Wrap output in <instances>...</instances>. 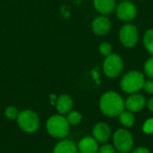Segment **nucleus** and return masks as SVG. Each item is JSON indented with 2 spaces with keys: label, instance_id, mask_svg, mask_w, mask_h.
Masks as SVG:
<instances>
[{
  "label": "nucleus",
  "instance_id": "nucleus-14",
  "mask_svg": "<svg viewBox=\"0 0 153 153\" xmlns=\"http://www.w3.org/2000/svg\"><path fill=\"white\" fill-rule=\"evenodd\" d=\"M95 9L102 14H109L116 8V0H93Z\"/></svg>",
  "mask_w": 153,
  "mask_h": 153
},
{
  "label": "nucleus",
  "instance_id": "nucleus-13",
  "mask_svg": "<svg viewBox=\"0 0 153 153\" xmlns=\"http://www.w3.org/2000/svg\"><path fill=\"white\" fill-rule=\"evenodd\" d=\"M56 106L60 114L65 115V114H68L72 110L74 102H73L72 98L69 95L65 94V95H61L60 97H58V99H56Z\"/></svg>",
  "mask_w": 153,
  "mask_h": 153
},
{
  "label": "nucleus",
  "instance_id": "nucleus-10",
  "mask_svg": "<svg viewBox=\"0 0 153 153\" xmlns=\"http://www.w3.org/2000/svg\"><path fill=\"white\" fill-rule=\"evenodd\" d=\"M111 27L110 21L106 16H98L92 22V30L98 35L107 34Z\"/></svg>",
  "mask_w": 153,
  "mask_h": 153
},
{
  "label": "nucleus",
  "instance_id": "nucleus-24",
  "mask_svg": "<svg viewBox=\"0 0 153 153\" xmlns=\"http://www.w3.org/2000/svg\"><path fill=\"white\" fill-rule=\"evenodd\" d=\"M144 91L149 93V94H153V81L150 80V81H145L143 88Z\"/></svg>",
  "mask_w": 153,
  "mask_h": 153
},
{
  "label": "nucleus",
  "instance_id": "nucleus-19",
  "mask_svg": "<svg viewBox=\"0 0 153 153\" xmlns=\"http://www.w3.org/2000/svg\"><path fill=\"white\" fill-rule=\"evenodd\" d=\"M4 116L10 120H14V119H17L19 116V111L14 107H8L4 110Z\"/></svg>",
  "mask_w": 153,
  "mask_h": 153
},
{
  "label": "nucleus",
  "instance_id": "nucleus-20",
  "mask_svg": "<svg viewBox=\"0 0 153 153\" xmlns=\"http://www.w3.org/2000/svg\"><path fill=\"white\" fill-rule=\"evenodd\" d=\"M144 72H145V74L148 77L153 78V56L145 62V64H144Z\"/></svg>",
  "mask_w": 153,
  "mask_h": 153
},
{
  "label": "nucleus",
  "instance_id": "nucleus-4",
  "mask_svg": "<svg viewBox=\"0 0 153 153\" xmlns=\"http://www.w3.org/2000/svg\"><path fill=\"white\" fill-rule=\"evenodd\" d=\"M17 124L22 130L26 133H34L39 126V119L38 115L32 110H23L19 113Z\"/></svg>",
  "mask_w": 153,
  "mask_h": 153
},
{
  "label": "nucleus",
  "instance_id": "nucleus-15",
  "mask_svg": "<svg viewBox=\"0 0 153 153\" xmlns=\"http://www.w3.org/2000/svg\"><path fill=\"white\" fill-rule=\"evenodd\" d=\"M53 153H78V147L71 140H63L56 145Z\"/></svg>",
  "mask_w": 153,
  "mask_h": 153
},
{
  "label": "nucleus",
  "instance_id": "nucleus-5",
  "mask_svg": "<svg viewBox=\"0 0 153 153\" xmlns=\"http://www.w3.org/2000/svg\"><path fill=\"white\" fill-rule=\"evenodd\" d=\"M113 142L116 150L120 153H128L134 144L132 134L126 129H118L114 134Z\"/></svg>",
  "mask_w": 153,
  "mask_h": 153
},
{
  "label": "nucleus",
  "instance_id": "nucleus-3",
  "mask_svg": "<svg viewBox=\"0 0 153 153\" xmlns=\"http://www.w3.org/2000/svg\"><path fill=\"white\" fill-rule=\"evenodd\" d=\"M144 75L138 71H130L126 74L120 82L121 89L126 93H136L143 88Z\"/></svg>",
  "mask_w": 153,
  "mask_h": 153
},
{
  "label": "nucleus",
  "instance_id": "nucleus-1",
  "mask_svg": "<svg viewBox=\"0 0 153 153\" xmlns=\"http://www.w3.org/2000/svg\"><path fill=\"white\" fill-rule=\"evenodd\" d=\"M124 99L115 91L104 93L100 100V108L101 112L108 117L119 116L125 109Z\"/></svg>",
  "mask_w": 153,
  "mask_h": 153
},
{
  "label": "nucleus",
  "instance_id": "nucleus-22",
  "mask_svg": "<svg viewBox=\"0 0 153 153\" xmlns=\"http://www.w3.org/2000/svg\"><path fill=\"white\" fill-rule=\"evenodd\" d=\"M143 130L147 134H153V118L148 119L143 126Z\"/></svg>",
  "mask_w": 153,
  "mask_h": 153
},
{
  "label": "nucleus",
  "instance_id": "nucleus-9",
  "mask_svg": "<svg viewBox=\"0 0 153 153\" xmlns=\"http://www.w3.org/2000/svg\"><path fill=\"white\" fill-rule=\"evenodd\" d=\"M146 104V100L142 94L133 93L125 102L126 108L130 112H138L142 110Z\"/></svg>",
  "mask_w": 153,
  "mask_h": 153
},
{
  "label": "nucleus",
  "instance_id": "nucleus-18",
  "mask_svg": "<svg viewBox=\"0 0 153 153\" xmlns=\"http://www.w3.org/2000/svg\"><path fill=\"white\" fill-rule=\"evenodd\" d=\"M65 118L70 126H75L82 121V115L78 111H70Z\"/></svg>",
  "mask_w": 153,
  "mask_h": 153
},
{
  "label": "nucleus",
  "instance_id": "nucleus-16",
  "mask_svg": "<svg viewBox=\"0 0 153 153\" xmlns=\"http://www.w3.org/2000/svg\"><path fill=\"white\" fill-rule=\"evenodd\" d=\"M119 120L123 126L126 127H131L132 126H134L135 118H134V116L133 115V112L124 110L119 115Z\"/></svg>",
  "mask_w": 153,
  "mask_h": 153
},
{
  "label": "nucleus",
  "instance_id": "nucleus-25",
  "mask_svg": "<svg viewBox=\"0 0 153 153\" xmlns=\"http://www.w3.org/2000/svg\"><path fill=\"white\" fill-rule=\"evenodd\" d=\"M132 153H150V151L145 147H139L134 150Z\"/></svg>",
  "mask_w": 153,
  "mask_h": 153
},
{
  "label": "nucleus",
  "instance_id": "nucleus-21",
  "mask_svg": "<svg viewBox=\"0 0 153 153\" xmlns=\"http://www.w3.org/2000/svg\"><path fill=\"white\" fill-rule=\"evenodd\" d=\"M100 52L105 56H108L109 55H111L112 53V47L108 42H102L100 46Z\"/></svg>",
  "mask_w": 153,
  "mask_h": 153
},
{
  "label": "nucleus",
  "instance_id": "nucleus-2",
  "mask_svg": "<svg viewBox=\"0 0 153 153\" xmlns=\"http://www.w3.org/2000/svg\"><path fill=\"white\" fill-rule=\"evenodd\" d=\"M48 133L58 139L65 138L68 135L70 131V125L65 117L60 115H54L50 117L46 124Z\"/></svg>",
  "mask_w": 153,
  "mask_h": 153
},
{
  "label": "nucleus",
  "instance_id": "nucleus-6",
  "mask_svg": "<svg viewBox=\"0 0 153 153\" xmlns=\"http://www.w3.org/2000/svg\"><path fill=\"white\" fill-rule=\"evenodd\" d=\"M124 67L122 58L116 54H111L108 56L103 63V69L105 74L109 78L117 77Z\"/></svg>",
  "mask_w": 153,
  "mask_h": 153
},
{
  "label": "nucleus",
  "instance_id": "nucleus-26",
  "mask_svg": "<svg viewBox=\"0 0 153 153\" xmlns=\"http://www.w3.org/2000/svg\"><path fill=\"white\" fill-rule=\"evenodd\" d=\"M148 108L153 112V98H152L149 101H148Z\"/></svg>",
  "mask_w": 153,
  "mask_h": 153
},
{
  "label": "nucleus",
  "instance_id": "nucleus-8",
  "mask_svg": "<svg viewBox=\"0 0 153 153\" xmlns=\"http://www.w3.org/2000/svg\"><path fill=\"white\" fill-rule=\"evenodd\" d=\"M137 10L135 5L129 1L122 2L117 6V16L123 22L132 21L135 18Z\"/></svg>",
  "mask_w": 153,
  "mask_h": 153
},
{
  "label": "nucleus",
  "instance_id": "nucleus-23",
  "mask_svg": "<svg viewBox=\"0 0 153 153\" xmlns=\"http://www.w3.org/2000/svg\"><path fill=\"white\" fill-rule=\"evenodd\" d=\"M98 153H116L114 147L110 144H105L99 149Z\"/></svg>",
  "mask_w": 153,
  "mask_h": 153
},
{
  "label": "nucleus",
  "instance_id": "nucleus-12",
  "mask_svg": "<svg viewBox=\"0 0 153 153\" xmlns=\"http://www.w3.org/2000/svg\"><path fill=\"white\" fill-rule=\"evenodd\" d=\"M78 151L80 153H97L99 151L97 140L92 137L82 138L78 144Z\"/></svg>",
  "mask_w": 153,
  "mask_h": 153
},
{
  "label": "nucleus",
  "instance_id": "nucleus-11",
  "mask_svg": "<svg viewBox=\"0 0 153 153\" xmlns=\"http://www.w3.org/2000/svg\"><path fill=\"white\" fill-rule=\"evenodd\" d=\"M111 134V130L106 123H99L95 125L93 128V136L97 142L105 143L107 142Z\"/></svg>",
  "mask_w": 153,
  "mask_h": 153
},
{
  "label": "nucleus",
  "instance_id": "nucleus-7",
  "mask_svg": "<svg viewBox=\"0 0 153 153\" xmlns=\"http://www.w3.org/2000/svg\"><path fill=\"white\" fill-rule=\"evenodd\" d=\"M119 39L123 46L126 48H134L139 39V33L136 26L131 23L122 26L119 31Z\"/></svg>",
  "mask_w": 153,
  "mask_h": 153
},
{
  "label": "nucleus",
  "instance_id": "nucleus-17",
  "mask_svg": "<svg viewBox=\"0 0 153 153\" xmlns=\"http://www.w3.org/2000/svg\"><path fill=\"white\" fill-rule=\"evenodd\" d=\"M143 45L146 50L153 56V29L148 30L143 35Z\"/></svg>",
  "mask_w": 153,
  "mask_h": 153
}]
</instances>
